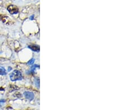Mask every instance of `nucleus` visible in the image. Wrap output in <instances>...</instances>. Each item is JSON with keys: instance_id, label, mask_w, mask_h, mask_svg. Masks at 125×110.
I'll return each instance as SVG.
<instances>
[{"instance_id": "obj_1", "label": "nucleus", "mask_w": 125, "mask_h": 110, "mask_svg": "<svg viewBox=\"0 0 125 110\" xmlns=\"http://www.w3.org/2000/svg\"><path fill=\"white\" fill-rule=\"evenodd\" d=\"M10 79L12 81H16L22 79V75L19 70H15L10 75Z\"/></svg>"}, {"instance_id": "obj_2", "label": "nucleus", "mask_w": 125, "mask_h": 110, "mask_svg": "<svg viewBox=\"0 0 125 110\" xmlns=\"http://www.w3.org/2000/svg\"><path fill=\"white\" fill-rule=\"evenodd\" d=\"M7 10L11 14H16L19 12V9L15 5H10L7 7Z\"/></svg>"}, {"instance_id": "obj_3", "label": "nucleus", "mask_w": 125, "mask_h": 110, "mask_svg": "<svg viewBox=\"0 0 125 110\" xmlns=\"http://www.w3.org/2000/svg\"><path fill=\"white\" fill-rule=\"evenodd\" d=\"M23 95L26 97V99H27L29 100H30V101L33 100L34 97H35L34 94L32 92H25L23 93Z\"/></svg>"}, {"instance_id": "obj_4", "label": "nucleus", "mask_w": 125, "mask_h": 110, "mask_svg": "<svg viewBox=\"0 0 125 110\" xmlns=\"http://www.w3.org/2000/svg\"><path fill=\"white\" fill-rule=\"evenodd\" d=\"M29 48L34 52H39L40 50V47L39 46L35 45H30V46H29Z\"/></svg>"}, {"instance_id": "obj_5", "label": "nucleus", "mask_w": 125, "mask_h": 110, "mask_svg": "<svg viewBox=\"0 0 125 110\" xmlns=\"http://www.w3.org/2000/svg\"><path fill=\"white\" fill-rule=\"evenodd\" d=\"M6 72L4 68L0 67V75H6Z\"/></svg>"}, {"instance_id": "obj_6", "label": "nucleus", "mask_w": 125, "mask_h": 110, "mask_svg": "<svg viewBox=\"0 0 125 110\" xmlns=\"http://www.w3.org/2000/svg\"><path fill=\"white\" fill-rule=\"evenodd\" d=\"M18 89H19V88H18L17 87H16V86H14V85H11V86H10V92L15 91V90H17Z\"/></svg>"}, {"instance_id": "obj_7", "label": "nucleus", "mask_w": 125, "mask_h": 110, "mask_svg": "<svg viewBox=\"0 0 125 110\" xmlns=\"http://www.w3.org/2000/svg\"><path fill=\"white\" fill-rule=\"evenodd\" d=\"M35 84L38 87H40V80L39 79H36L35 80Z\"/></svg>"}, {"instance_id": "obj_8", "label": "nucleus", "mask_w": 125, "mask_h": 110, "mask_svg": "<svg viewBox=\"0 0 125 110\" xmlns=\"http://www.w3.org/2000/svg\"><path fill=\"white\" fill-rule=\"evenodd\" d=\"M34 62H35V59H32L31 60H30V61L28 62L27 64L28 65H32L34 63Z\"/></svg>"}, {"instance_id": "obj_9", "label": "nucleus", "mask_w": 125, "mask_h": 110, "mask_svg": "<svg viewBox=\"0 0 125 110\" xmlns=\"http://www.w3.org/2000/svg\"><path fill=\"white\" fill-rule=\"evenodd\" d=\"M5 101V100H0V102H4Z\"/></svg>"}, {"instance_id": "obj_10", "label": "nucleus", "mask_w": 125, "mask_h": 110, "mask_svg": "<svg viewBox=\"0 0 125 110\" xmlns=\"http://www.w3.org/2000/svg\"><path fill=\"white\" fill-rule=\"evenodd\" d=\"M33 17H34V16H32V17H30V19H31V20H33Z\"/></svg>"}]
</instances>
